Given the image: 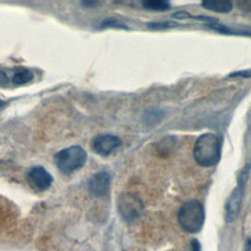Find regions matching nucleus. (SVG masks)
<instances>
[{
    "label": "nucleus",
    "instance_id": "1",
    "mask_svg": "<svg viewBox=\"0 0 251 251\" xmlns=\"http://www.w3.org/2000/svg\"><path fill=\"white\" fill-rule=\"evenodd\" d=\"M221 140L214 133H203L195 141L193 157L203 167L215 166L221 157Z\"/></svg>",
    "mask_w": 251,
    "mask_h": 251
},
{
    "label": "nucleus",
    "instance_id": "2",
    "mask_svg": "<svg viewBox=\"0 0 251 251\" xmlns=\"http://www.w3.org/2000/svg\"><path fill=\"white\" fill-rule=\"evenodd\" d=\"M177 220L186 232L196 233L200 231L205 221L203 205L197 200H189L183 203L178 210Z\"/></svg>",
    "mask_w": 251,
    "mask_h": 251
},
{
    "label": "nucleus",
    "instance_id": "3",
    "mask_svg": "<svg viewBox=\"0 0 251 251\" xmlns=\"http://www.w3.org/2000/svg\"><path fill=\"white\" fill-rule=\"evenodd\" d=\"M87 160L86 151L79 145H73L60 150L54 157L59 171L70 175L82 168Z\"/></svg>",
    "mask_w": 251,
    "mask_h": 251
},
{
    "label": "nucleus",
    "instance_id": "4",
    "mask_svg": "<svg viewBox=\"0 0 251 251\" xmlns=\"http://www.w3.org/2000/svg\"><path fill=\"white\" fill-rule=\"evenodd\" d=\"M118 208L121 216L126 221H133L139 217L143 205L141 201L131 194H123L118 201Z\"/></svg>",
    "mask_w": 251,
    "mask_h": 251
},
{
    "label": "nucleus",
    "instance_id": "5",
    "mask_svg": "<svg viewBox=\"0 0 251 251\" xmlns=\"http://www.w3.org/2000/svg\"><path fill=\"white\" fill-rule=\"evenodd\" d=\"M33 77V72L25 67H17L13 70H9L8 73L0 71V84L8 82L15 86H21L30 82Z\"/></svg>",
    "mask_w": 251,
    "mask_h": 251
},
{
    "label": "nucleus",
    "instance_id": "6",
    "mask_svg": "<svg viewBox=\"0 0 251 251\" xmlns=\"http://www.w3.org/2000/svg\"><path fill=\"white\" fill-rule=\"evenodd\" d=\"M121 143L122 141L118 136L110 133H104L93 138L91 148L96 154L107 157L111 155L121 145Z\"/></svg>",
    "mask_w": 251,
    "mask_h": 251
},
{
    "label": "nucleus",
    "instance_id": "7",
    "mask_svg": "<svg viewBox=\"0 0 251 251\" xmlns=\"http://www.w3.org/2000/svg\"><path fill=\"white\" fill-rule=\"evenodd\" d=\"M111 176L106 171L94 174L88 180V190L95 197L106 196L110 191Z\"/></svg>",
    "mask_w": 251,
    "mask_h": 251
},
{
    "label": "nucleus",
    "instance_id": "8",
    "mask_svg": "<svg viewBox=\"0 0 251 251\" xmlns=\"http://www.w3.org/2000/svg\"><path fill=\"white\" fill-rule=\"evenodd\" d=\"M243 189H244V187L237 185L226 201L225 219L227 223L234 222L239 215L240 207H241V203H242Z\"/></svg>",
    "mask_w": 251,
    "mask_h": 251
},
{
    "label": "nucleus",
    "instance_id": "9",
    "mask_svg": "<svg viewBox=\"0 0 251 251\" xmlns=\"http://www.w3.org/2000/svg\"><path fill=\"white\" fill-rule=\"evenodd\" d=\"M28 181L38 190L44 191L48 189L53 182V177L43 167L35 166L27 172Z\"/></svg>",
    "mask_w": 251,
    "mask_h": 251
},
{
    "label": "nucleus",
    "instance_id": "10",
    "mask_svg": "<svg viewBox=\"0 0 251 251\" xmlns=\"http://www.w3.org/2000/svg\"><path fill=\"white\" fill-rule=\"evenodd\" d=\"M201 5L205 9L216 13H228L232 10V4L228 1H204Z\"/></svg>",
    "mask_w": 251,
    "mask_h": 251
},
{
    "label": "nucleus",
    "instance_id": "11",
    "mask_svg": "<svg viewBox=\"0 0 251 251\" xmlns=\"http://www.w3.org/2000/svg\"><path fill=\"white\" fill-rule=\"evenodd\" d=\"M142 6L147 10L152 11H167L171 5L169 2L164 0H147L142 2Z\"/></svg>",
    "mask_w": 251,
    "mask_h": 251
},
{
    "label": "nucleus",
    "instance_id": "12",
    "mask_svg": "<svg viewBox=\"0 0 251 251\" xmlns=\"http://www.w3.org/2000/svg\"><path fill=\"white\" fill-rule=\"evenodd\" d=\"M101 26L102 27H108V26H111V27H120V28H128L127 26H126L123 23L119 22L118 20L116 19H107L105 20L104 22L101 23Z\"/></svg>",
    "mask_w": 251,
    "mask_h": 251
},
{
    "label": "nucleus",
    "instance_id": "13",
    "mask_svg": "<svg viewBox=\"0 0 251 251\" xmlns=\"http://www.w3.org/2000/svg\"><path fill=\"white\" fill-rule=\"evenodd\" d=\"M230 77H242V78H248L251 77V69L249 70H241V71H236L234 73L229 74Z\"/></svg>",
    "mask_w": 251,
    "mask_h": 251
},
{
    "label": "nucleus",
    "instance_id": "14",
    "mask_svg": "<svg viewBox=\"0 0 251 251\" xmlns=\"http://www.w3.org/2000/svg\"><path fill=\"white\" fill-rule=\"evenodd\" d=\"M152 28H168L175 26V23H170V22H165V23H151L148 25Z\"/></svg>",
    "mask_w": 251,
    "mask_h": 251
},
{
    "label": "nucleus",
    "instance_id": "15",
    "mask_svg": "<svg viewBox=\"0 0 251 251\" xmlns=\"http://www.w3.org/2000/svg\"><path fill=\"white\" fill-rule=\"evenodd\" d=\"M191 249H192V251H200L201 247H200V244H199L198 240L193 239L191 241Z\"/></svg>",
    "mask_w": 251,
    "mask_h": 251
},
{
    "label": "nucleus",
    "instance_id": "16",
    "mask_svg": "<svg viewBox=\"0 0 251 251\" xmlns=\"http://www.w3.org/2000/svg\"><path fill=\"white\" fill-rule=\"evenodd\" d=\"M244 251H251V236L246 240L245 246H244Z\"/></svg>",
    "mask_w": 251,
    "mask_h": 251
},
{
    "label": "nucleus",
    "instance_id": "17",
    "mask_svg": "<svg viewBox=\"0 0 251 251\" xmlns=\"http://www.w3.org/2000/svg\"><path fill=\"white\" fill-rule=\"evenodd\" d=\"M5 106H6V102H5L4 100L0 99V110H1V109H3Z\"/></svg>",
    "mask_w": 251,
    "mask_h": 251
}]
</instances>
